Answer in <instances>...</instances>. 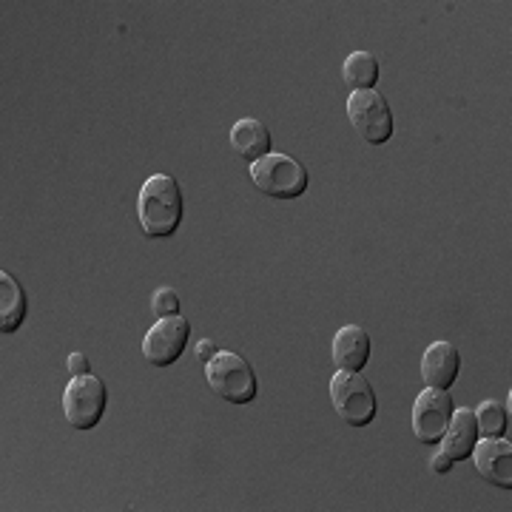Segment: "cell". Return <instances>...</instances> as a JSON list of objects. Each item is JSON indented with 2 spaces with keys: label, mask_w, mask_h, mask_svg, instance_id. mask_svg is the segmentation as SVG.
<instances>
[{
  "label": "cell",
  "mask_w": 512,
  "mask_h": 512,
  "mask_svg": "<svg viewBox=\"0 0 512 512\" xmlns=\"http://www.w3.org/2000/svg\"><path fill=\"white\" fill-rule=\"evenodd\" d=\"M248 171H251L256 191L271 200H296L308 191V183H311L305 165L288 154H274V151L248 165Z\"/></svg>",
  "instance_id": "cell-3"
},
{
  "label": "cell",
  "mask_w": 512,
  "mask_h": 512,
  "mask_svg": "<svg viewBox=\"0 0 512 512\" xmlns=\"http://www.w3.org/2000/svg\"><path fill=\"white\" fill-rule=\"evenodd\" d=\"M66 365H69V373H72V376H89V370H92V362H89L83 353H72Z\"/></svg>",
  "instance_id": "cell-18"
},
{
  "label": "cell",
  "mask_w": 512,
  "mask_h": 512,
  "mask_svg": "<svg viewBox=\"0 0 512 512\" xmlns=\"http://www.w3.org/2000/svg\"><path fill=\"white\" fill-rule=\"evenodd\" d=\"M330 402L350 427H367L376 419V393L362 373L339 370L330 379Z\"/></svg>",
  "instance_id": "cell-4"
},
{
  "label": "cell",
  "mask_w": 512,
  "mask_h": 512,
  "mask_svg": "<svg viewBox=\"0 0 512 512\" xmlns=\"http://www.w3.org/2000/svg\"><path fill=\"white\" fill-rule=\"evenodd\" d=\"M109 404L106 382L97 376H72V382L63 390V416L74 430H94Z\"/></svg>",
  "instance_id": "cell-5"
},
{
  "label": "cell",
  "mask_w": 512,
  "mask_h": 512,
  "mask_svg": "<svg viewBox=\"0 0 512 512\" xmlns=\"http://www.w3.org/2000/svg\"><path fill=\"white\" fill-rule=\"evenodd\" d=\"M473 464H476L478 476L490 481L501 490L512 487V447L504 439H478L473 447Z\"/></svg>",
  "instance_id": "cell-9"
},
{
  "label": "cell",
  "mask_w": 512,
  "mask_h": 512,
  "mask_svg": "<svg viewBox=\"0 0 512 512\" xmlns=\"http://www.w3.org/2000/svg\"><path fill=\"white\" fill-rule=\"evenodd\" d=\"M461 373V353L450 342H433L421 356V379L433 390H450Z\"/></svg>",
  "instance_id": "cell-10"
},
{
  "label": "cell",
  "mask_w": 512,
  "mask_h": 512,
  "mask_svg": "<svg viewBox=\"0 0 512 512\" xmlns=\"http://www.w3.org/2000/svg\"><path fill=\"white\" fill-rule=\"evenodd\" d=\"M191 339V325L183 316H168V319H157V325H151L143 339V359L148 365L165 370L171 367L188 348Z\"/></svg>",
  "instance_id": "cell-7"
},
{
  "label": "cell",
  "mask_w": 512,
  "mask_h": 512,
  "mask_svg": "<svg viewBox=\"0 0 512 512\" xmlns=\"http://www.w3.org/2000/svg\"><path fill=\"white\" fill-rule=\"evenodd\" d=\"M271 146H274L271 131H268V126L262 120H256V117H242L231 128V148H234V154L242 157L245 163H256V160L268 157Z\"/></svg>",
  "instance_id": "cell-12"
},
{
  "label": "cell",
  "mask_w": 512,
  "mask_h": 512,
  "mask_svg": "<svg viewBox=\"0 0 512 512\" xmlns=\"http://www.w3.org/2000/svg\"><path fill=\"white\" fill-rule=\"evenodd\" d=\"M217 353H220V350H217V345H214L211 339H202L200 345H197V359H200L202 365H208Z\"/></svg>",
  "instance_id": "cell-20"
},
{
  "label": "cell",
  "mask_w": 512,
  "mask_h": 512,
  "mask_svg": "<svg viewBox=\"0 0 512 512\" xmlns=\"http://www.w3.org/2000/svg\"><path fill=\"white\" fill-rule=\"evenodd\" d=\"M441 453L450 461H464L470 458L473 447L478 444V424L473 410H458L453 413V419L447 424L444 436H441Z\"/></svg>",
  "instance_id": "cell-13"
},
{
  "label": "cell",
  "mask_w": 512,
  "mask_h": 512,
  "mask_svg": "<svg viewBox=\"0 0 512 512\" xmlns=\"http://www.w3.org/2000/svg\"><path fill=\"white\" fill-rule=\"evenodd\" d=\"M185 214L180 183L171 174H151L137 197V220L146 239H168L177 234Z\"/></svg>",
  "instance_id": "cell-1"
},
{
  "label": "cell",
  "mask_w": 512,
  "mask_h": 512,
  "mask_svg": "<svg viewBox=\"0 0 512 512\" xmlns=\"http://www.w3.org/2000/svg\"><path fill=\"white\" fill-rule=\"evenodd\" d=\"M342 77H345V83L353 92L376 89V83H379V60L370 52H353L342 63Z\"/></svg>",
  "instance_id": "cell-15"
},
{
  "label": "cell",
  "mask_w": 512,
  "mask_h": 512,
  "mask_svg": "<svg viewBox=\"0 0 512 512\" xmlns=\"http://www.w3.org/2000/svg\"><path fill=\"white\" fill-rule=\"evenodd\" d=\"M180 293L174 288H160L151 296V311L157 319H168V316H180Z\"/></svg>",
  "instance_id": "cell-17"
},
{
  "label": "cell",
  "mask_w": 512,
  "mask_h": 512,
  "mask_svg": "<svg viewBox=\"0 0 512 512\" xmlns=\"http://www.w3.org/2000/svg\"><path fill=\"white\" fill-rule=\"evenodd\" d=\"M370 333L362 325H345L333 336V365L362 373L370 362Z\"/></svg>",
  "instance_id": "cell-11"
},
{
  "label": "cell",
  "mask_w": 512,
  "mask_h": 512,
  "mask_svg": "<svg viewBox=\"0 0 512 512\" xmlns=\"http://www.w3.org/2000/svg\"><path fill=\"white\" fill-rule=\"evenodd\" d=\"M453 464H456V461H450V458L444 456V453H436V456L430 458V470H433V473H436V476H444V473H450V470H453Z\"/></svg>",
  "instance_id": "cell-19"
},
{
  "label": "cell",
  "mask_w": 512,
  "mask_h": 512,
  "mask_svg": "<svg viewBox=\"0 0 512 512\" xmlns=\"http://www.w3.org/2000/svg\"><path fill=\"white\" fill-rule=\"evenodd\" d=\"M26 319V293L12 274L0 271V330L15 333Z\"/></svg>",
  "instance_id": "cell-14"
},
{
  "label": "cell",
  "mask_w": 512,
  "mask_h": 512,
  "mask_svg": "<svg viewBox=\"0 0 512 512\" xmlns=\"http://www.w3.org/2000/svg\"><path fill=\"white\" fill-rule=\"evenodd\" d=\"M473 413H476L478 436H484V439H504L510 433V410L504 404L481 402Z\"/></svg>",
  "instance_id": "cell-16"
},
{
  "label": "cell",
  "mask_w": 512,
  "mask_h": 512,
  "mask_svg": "<svg viewBox=\"0 0 512 512\" xmlns=\"http://www.w3.org/2000/svg\"><path fill=\"white\" fill-rule=\"evenodd\" d=\"M456 407H453V399L447 390H433L427 387L424 393L416 396V404H413V436L419 444H439L447 424L453 419Z\"/></svg>",
  "instance_id": "cell-8"
},
{
  "label": "cell",
  "mask_w": 512,
  "mask_h": 512,
  "mask_svg": "<svg viewBox=\"0 0 512 512\" xmlns=\"http://www.w3.org/2000/svg\"><path fill=\"white\" fill-rule=\"evenodd\" d=\"M205 382L211 387V393H217L222 402L231 404H251L259 393V379L251 362L228 350H220L205 365Z\"/></svg>",
  "instance_id": "cell-2"
},
{
  "label": "cell",
  "mask_w": 512,
  "mask_h": 512,
  "mask_svg": "<svg viewBox=\"0 0 512 512\" xmlns=\"http://www.w3.org/2000/svg\"><path fill=\"white\" fill-rule=\"evenodd\" d=\"M348 120L356 128V134L370 143V146H384L393 140V109L387 103V97L367 89V92H353L348 97Z\"/></svg>",
  "instance_id": "cell-6"
}]
</instances>
